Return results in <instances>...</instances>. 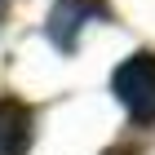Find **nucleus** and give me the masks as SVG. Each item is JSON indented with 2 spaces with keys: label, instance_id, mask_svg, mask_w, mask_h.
Segmentation results:
<instances>
[{
  "label": "nucleus",
  "instance_id": "f03ea898",
  "mask_svg": "<svg viewBox=\"0 0 155 155\" xmlns=\"http://www.w3.org/2000/svg\"><path fill=\"white\" fill-rule=\"evenodd\" d=\"M107 13V0H53V9H49V40L62 49V53H71L80 31L93 18Z\"/></svg>",
  "mask_w": 155,
  "mask_h": 155
},
{
  "label": "nucleus",
  "instance_id": "f257e3e1",
  "mask_svg": "<svg viewBox=\"0 0 155 155\" xmlns=\"http://www.w3.org/2000/svg\"><path fill=\"white\" fill-rule=\"evenodd\" d=\"M120 107L129 111L137 124H155V53H133L115 67L111 75Z\"/></svg>",
  "mask_w": 155,
  "mask_h": 155
},
{
  "label": "nucleus",
  "instance_id": "7ed1b4c3",
  "mask_svg": "<svg viewBox=\"0 0 155 155\" xmlns=\"http://www.w3.org/2000/svg\"><path fill=\"white\" fill-rule=\"evenodd\" d=\"M31 151V111L18 97H0V155Z\"/></svg>",
  "mask_w": 155,
  "mask_h": 155
}]
</instances>
